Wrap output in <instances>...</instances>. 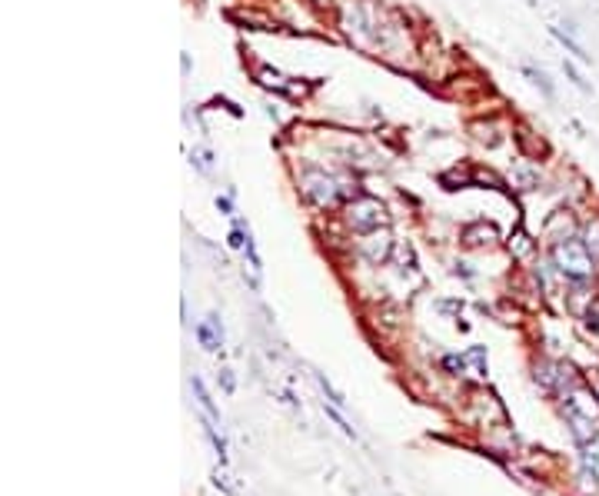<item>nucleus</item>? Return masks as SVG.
Wrapping results in <instances>:
<instances>
[{
    "mask_svg": "<svg viewBox=\"0 0 599 496\" xmlns=\"http://www.w3.org/2000/svg\"><path fill=\"white\" fill-rule=\"evenodd\" d=\"M383 23H386V17H383L380 0H340L337 4L340 33L359 50H380Z\"/></svg>",
    "mask_w": 599,
    "mask_h": 496,
    "instance_id": "nucleus-1",
    "label": "nucleus"
},
{
    "mask_svg": "<svg viewBox=\"0 0 599 496\" xmlns=\"http://www.w3.org/2000/svg\"><path fill=\"white\" fill-rule=\"evenodd\" d=\"M296 190H300V197L310 203V207H316V210H333V207H343L347 200H353V197H359L363 190L353 184H343L340 176H333V174H327L323 167H316V164H306L300 174H296Z\"/></svg>",
    "mask_w": 599,
    "mask_h": 496,
    "instance_id": "nucleus-2",
    "label": "nucleus"
},
{
    "mask_svg": "<svg viewBox=\"0 0 599 496\" xmlns=\"http://www.w3.org/2000/svg\"><path fill=\"white\" fill-rule=\"evenodd\" d=\"M343 223H347L349 233L366 237V233L390 227V207H386V200L373 197V193H359V197L343 203Z\"/></svg>",
    "mask_w": 599,
    "mask_h": 496,
    "instance_id": "nucleus-3",
    "label": "nucleus"
},
{
    "mask_svg": "<svg viewBox=\"0 0 599 496\" xmlns=\"http://www.w3.org/2000/svg\"><path fill=\"white\" fill-rule=\"evenodd\" d=\"M553 266L566 280H589V276L596 274V257L586 247V240L569 237V240L553 243Z\"/></svg>",
    "mask_w": 599,
    "mask_h": 496,
    "instance_id": "nucleus-4",
    "label": "nucleus"
},
{
    "mask_svg": "<svg viewBox=\"0 0 599 496\" xmlns=\"http://www.w3.org/2000/svg\"><path fill=\"white\" fill-rule=\"evenodd\" d=\"M393 247H396V243H393L390 227H383V230L366 233V237L359 240V257H363L370 266H383L393 257Z\"/></svg>",
    "mask_w": 599,
    "mask_h": 496,
    "instance_id": "nucleus-5",
    "label": "nucleus"
},
{
    "mask_svg": "<svg viewBox=\"0 0 599 496\" xmlns=\"http://www.w3.org/2000/svg\"><path fill=\"white\" fill-rule=\"evenodd\" d=\"M496 240H500V230H496V223H490V220H473V223H466V227L459 230V243L469 247V250L493 247Z\"/></svg>",
    "mask_w": 599,
    "mask_h": 496,
    "instance_id": "nucleus-6",
    "label": "nucleus"
},
{
    "mask_svg": "<svg viewBox=\"0 0 599 496\" xmlns=\"http://www.w3.org/2000/svg\"><path fill=\"white\" fill-rule=\"evenodd\" d=\"M543 237L549 243L576 237V217H573V210H556V213H549V220L543 223Z\"/></svg>",
    "mask_w": 599,
    "mask_h": 496,
    "instance_id": "nucleus-7",
    "label": "nucleus"
},
{
    "mask_svg": "<svg viewBox=\"0 0 599 496\" xmlns=\"http://www.w3.org/2000/svg\"><path fill=\"white\" fill-rule=\"evenodd\" d=\"M196 340H200V346L210 350V353L223 346V323H220L217 313H210L203 323H196Z\"/></svg>",
    "mask_w": 599,
    "mask_h": 496,
    "instance_id": "nucleus-8",
    "label": "nucleus"
},
{
    "mask_svg": "<svg viewBox=\"0 0 599 496\" xmlns=\"http://www.w3.org/2000/svg\"><path fill=\"white\" fill-rule=\"evenodd\" d=\"M506 250L513 254V260H530V257L536 254V240L523 230V227H516V230L506 237Z\"/></svg>",
    "mask_w": 599,
    "mask_h": 496,
    "instance_id": "nucleus-9",
    "label": "nucleus"
},
{
    "mask_svg": "<svg viewBox=\"0 0 599 496\" xmlns=\"http://www.w3.org/2000/svg\"><path fill=\"white\" fill-rule=\"evenodd\" d=\"M469 130H473V140H476V144L490 147V150L503 144V127L496 120H476V123H469Z\"/></svg>",
    "mask_w": 599,
    "mask_h": 496,
    "instance_id": "nucleus-10",
    "label": "nucleus"
},
{
    "mask_svg": "<svg viewBox=\"0 0 599 496\" xmlns=\"http://www.w3.org/2000/svg\"><path fill=\"white\" fill-rule=\"evenodd\" d=\"M253 77H257V84L260 87H267V90H276V94H290V80L276 70V67H270V64H260L257 70H253Z\"/></svg>",
    "mask_w": 599,
    "mask_h": 496,
    "instance_id": "nucleus-11",
    "label": "nucleus"
},
{
    "mask_svg": "<svg viewBox=\"0 0 599 496\" xmlns=\"http://www.w3.org/2000/svg\"><path fill=\"white\" fill-rule=\"evenodd\" d=\"M510 180L516 190H536L543 184V174H539V167H533V164H520V167H513Z\"/></svg>",
    "mask_w": 599,
    "mask_h": 496,
    "instance_id": "nucleus-12",
    "label": "nucleus"
},
{
    "mask_svg": "<svg viewBox=\"0 0 599 496\" xmlns=\"http://www.w3.org/2000/svg\"><path fill=\"white\" fill-rule=\"evenodd\" d=\"M549 33H553L556 40H559V44L566 47V54L576 57L579 64H589V60H593V57H589L586 50H583V44H579V40H576V37H573L569 30H563V27H549Z\"/></svg>",
    "mask_w": 599,
    "mask_h": 496,
    "instance_id": "nucleus-13",
    "label": "nucleus"
},
{
    "mask_svg": "<svg viewBox=\"0 0 599 496\" xmlns=\"http://www.w3.org/2000/svg\"><path fill=\"white\" fill-rule=\"evenodd\" d=\"M440 184L447 190H463V187H473L476 184V174L469 170V167H463V170H449V174H440Z\"/></svg>",
    "mask_w": 599,
    "mask_h": 496,
    "instance_id": "nucleus-14",
    "label": "nucleus"
},
{
    "mask_svg": "<svg viewBox=\"0 0 599 496\" xmlns=\"http://www.w3.org/2000/svg\"><path fill=\"white\" fill-rule=\"evenodd\" d=\"M523 77H530V84H533V87H539V94H543V97H549V100L556 97L553 80L546 77V70H539V67H533V64H523Z\"/></svg>",
    "mask_w": 599,
    "mask_h": 496,
    "instance_id": "nucleus-15",
    "label": "nucleus"
},
{
    "mask_svg": "<svg viewBox=\"0 0 599 496\" xmlns=\"http://www.w3.org/2000/svg\"><path fill=\"white\" fill-rule=\"evenodd\" d=\"M190 386H194V393H196V400H200L203 413H207V419H213V423H217V419H220V410H217V403L210 400V393H207V386H203V380H200V376H194V380H190Z\"/></svg>",
    "mask_w": 599,
    "mask_h": 496,
    "instance_id": "nucleus-16",
    "label": "nucleus"
},
{
    "mask_svg": "<svg viewBox=\"0 0 599 496\" xmlns=\"http://www.w3.org/2000/svg\"><path fill=\"white\" fill-rule=\"evenodd\" d=\"M190 167L203 176L213 174V154H210L207 147H196V150H190Z\"/></svg>",
    "mask_w": 599,
    "mask_h": 496,
    "instance_id": "nucleus-17",
    "label": "nucleus"
},
{
    "mask_svg": "<svg viewBox=\"0 0 599 496\" xmlns=\"http://www.w3.org/2000/svg\"><path fill=\"white\" fill-rule=\"evenodd\" d=\"M313 376H316V383H320V390L327 393V400H330V403H333V407H337V410H343V407H347V400H343V393H340L337 386L330 383L327 376H323V373H313Z\"/></svg>",
    "mask_w": 599,
    "mask_h": 496,
    "instance_id": "nucleus-18",
    "label": "nucleus"
},
{
    "mask_svg": "<svg viewBox=\"0 0 599 496\" xmlns=\"http://www.w3.org/2000/svg\"><path fill=\"white\" fill-rule=\"evenodd\" d=\"M563 70H566V77L573 80V87H576V90H583V94H593V87H589L586 80H583V74L576 70V64H573V60H563Z\"/></svg>",
    "mask_w": 599,
    "mask_h": 496,
    "instance_id": "nucleus-19",
    "label": "nucleus"
},
{
    "mask_svg": "<svg viewBox=\"0 0 599 496\" xmlns=\"http://www.w3.org/2000/svg\"><path fill=\"white\" fill-rule=\"evenodd\" d=\"M583 317H586V330H593V333L599 337V297L593 300V303H586Z\"/></svg>",
    "mask_w": 599,
    "mask_h": 496,
    "instance_id": "nucleus-20",
    "label": "nucleus"
},
{
    "mask_svg": "<svg viewBox=\"0 0 599 496\" xmlns=\"http://www.w3.org/2000/svg\"><path fill=\"white\" fill-rule=\"evenodd\" d=\"M443 370H447V373H463V370H466V356L447 353V356H443Z\"/></svg>",
    "mask_w": 599,
    "mask_h": 496,
    "instance_id": "nucleus-21",
    "label": "nucleus"
},
{
    "mask_svg": "<svg viewBox=\"0 0 599 496\" xmlns=\"http://www.w3.org/2000/svg\"><path fill=\"white\" fill-rule=\"evenodd\" d=\"M303 4H306V7H310L313 13H320V17H323V13H333V11H337L340 0H303Z\"/></svg>",
    "mask_w": 599,
    "mask_h": 496,
    "instance_id": "nucleus-22",
    "label": "nucleus"
},
{
    "mask_svg": "<svg viewBox=\"0 0 599 496\" xmlns=\"http://www.w3.org/2000/svg\"><path fill=\"white\" fill-rule=\"evenodd\" d=\"M323 413H327V417L333 419V423H337V427H340L343 433H347V436H353V440H357V433H353V427H347V419L340 417V410L333 407V403H330V407H323Z\"/></svg>",
    "mask_w": 599,
    "mask_h": 496,
    "instance_id": "nucleus-23",
    "label": "nucleus"
},
{
    "mask_svg": "<svg viewBox=\"0 0 599 496\" xmlns=\"http://www.w3.org/2000/svg\"><path fill=\"white\" fill-rule=\"evenodd\" d=\"M466 360H473V363H476L479 373H486V350H483V346H473V350L466 353Z\"/></svg>",
    "mask_w": 599,
    "mask_h": 496,
    "instance_id": "nucleus-24",
    "label": "nucleus"
},
{
    "mask_svg": "<svg viewBox=\"0 0 599 496\" xmlns=\"http://www.w3.org/2000/svg\"><path fill=\"white\" fill-rule=\"evenodd\" d=\"M516 140H520V144L526 147V144H530V130H526V127H516ZM543 150H546L543 144H533V150H530V154H536V157H539V154H543Z\"/></svg>",
    "mask_w": 599,
    "mask_h": 496,
    "instance_id": "nucleus-25",
    "label": "nucleus"
},
{
    "mask_svg": "<svg viewBox=\"0 0 599 496\" xmlns=\"http://www.w3.org/2000/svg\"><path fill=\"white\" fill-rule=\"evenodd\" d=\"M217 380H220V386H223V393H233V390H237V380H233V370H220V373H217Z\"/></svg>",
    "mask_w": 599,
    "mask_h": 496,
    "instance_id": "nucleus-26",
    "label": "nucleus"
},
{
    "mask_svg": "<svg viewBox=\"0 0 599 496\" xmlns=\"http://www.w3.org/2000/svg\"><path fill=\"white\" fill-rule=\"evenodd\" d=\"M586 247L589 250H593V257H596L599 260V220L593 223V227H589V237H586Z\"/></svg>",
    "mask_w": 599,
    "mask_h": 496,
    "instance_id": "nucleus-27",
    "label": "nucleus"
},
{
    "mask_svg": "<svg viewBox=\"0 0 599 496\" xmlns=\"http://www.w3.org/2000/svg\"><path fill=\"white\" fill-rule=\"evenodd\" d=\"M586 466L593 470V476H599V443H593L586 453Z\"/></svg>",
    "mask_w": 599,
    "mask_h": 496,
    "instance_id": "nucleus-28",
    "label": "nucleus"
},
{
    "mask_svg": "<svg viewBox=\"0 0 599 496\" xmlns=\"http://www.w3.org/2000/svg\"><path fill=\"white\" fill-rule=\"evenodd\" d=\"M436 310H440V313H459V310H463V300H440Z\"/></svg>",
    "mask_w": 599,
    "mask_h": 496,
    "instance_id": "nucleus-29",
    "label": "nucleus"
},
{
    "mask_svg": "<svg viewBox=\"0 0 599 496\" xmlns=\"http://www.w3.org/2000/svg\"><path fill=\"white\" fill-rule=\"evenodd\" d=\"M213 203H217L220 213H227V217H237V213H233V200H230V197H220V193H217V200H213Z\"/></svg>",
    "mask_w": 599,
    "mask_h": 496,
    "instance_id": "nucleus-30",
    "label": "nucleus"
},
{
    "mask_svg": "<svg viewBox=\"0 0 599 496\" xmlns=\"http://www.w3.org/2000/svg\"><path fill=\"white\" fill-rule=\"evenodd\" d=\"M589 383L596 386V393H599V373H589Z\"/></svg>",
    "mask_w": 599,
    "mask_h": 496,
    "instance_id": "nucleus-31",
    "label": "nucleus"
}]
</instances>
